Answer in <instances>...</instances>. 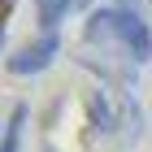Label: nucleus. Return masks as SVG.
<instances>
[{
	"instance_id": "obj_1",
	"label": "nucleus",
	"mask_w": 152,
	"mask_h": 152,
	"mask_svg": "<svg viewBox=\"0 0 152 152\" xmlns=\"http://www.w3.org/2000/svg\"><path fill=\"white\" fill-rule=\"evenodd\" d=\"M57 52H61V39H57V35H39V39L22 44V48L9 57V70H13V74H39V70L52 65Z\"/></svg>"
},
{
	"instance_id": "obj_2",
	"label": "nucleus",
	"mask_w": 152,
	"mask_h": 152,
	"mask_svg": "<svg viewBox=\"0 0 152 152\" xmlns=\"http://www.w3.org/2000/svg\"><path fill=\"white\" fill-rule=\"evenodd\" d=\"M65 13H70V0H35V18H39L44 35H57V26H61Z\"/></svg>"
},
{
	"instance_id": "obj_3",
	"label": "nucleus",
	"mask_w": 152,
	"mask_h": 152,
	"mask_svg": "<svg viewBox=\"0 0 152 152\" xmlns=\"http://www.w3.org/2000/svg\"><path fill=\"white\" fill-rule=\"evenodd\" d=\"M22 126H26V104H18L9 113V122H4V139H0V152H18V143H22Z\"/></svg>"
},
{
	"instance_id": "obj_4",
	"label": "nucleus",
	"mask_w": 152,
	"mask_h": 152,
	"mask_svg": "<svg viewBox=\"0 0 152 152\" xmlns=\"http://www.w3.org/2000/svg\"><path fill=\"white\" fill-rule=\"evenodd\" d=\"M0 44H4V26H0Z\"/></svg>"
},
{
	"instance_id": "obj_5",
	"label": "nucleus",
	"mask_w": 152,
	"mask_h": 152,
	"mask_svg": "<svg viewBox=\"0 0 152 152\" xmlns=\"http://www.w3.org/2000/svg\"><path fill=\"white\" fill-rule=\"evenodd\" d=\"M44 152H52V148H44Z\"/></svg>"
}]
</instances>
